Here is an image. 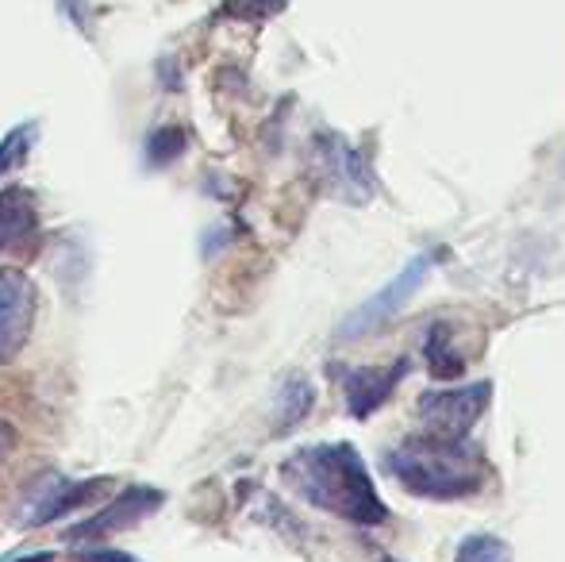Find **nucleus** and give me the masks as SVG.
<instances>
[{"label": "nucleus", "mask_w": 565, "mask_h": 562, "mask_svg": "<svg viewBox=\"0 0 565 562\" xmlns=\"http://www.w3.org/2000/svg\"><path fill=\"white\" fill-rule=\"evenodd\" d=\"M427 362H431V374L439 382H450V378H461L466 370V354L454 347V336L447 324H435L431 336H427Z\"/></svg>", "instance_id": "nucleus-12"}, {"label": "nucleus", "mask_w": 565, "mask_h": 562, "mask_svg": "<svg viewBox=\"0 0 565 562\" xmlns=\"http://www.w3.org/2000/svg\"><path fill=\"white\" fill-rule=\"evenodd\" d=\"M316 162H320L323 181L331 185V193H339L342 201H370L373 197V173L365 166V158L339 136H320L316 139Z\"/></svg>", "instance_id": "nucleus-8"}, {"label": "nucleus", "mask_w": 565, "mask_h": 562, "mask_svg": "<svg viewBox=\"0 0 565 562\" xmlns=\"http://www.w3.org/2000/svg\"><path fill=\"white\" fill-rule=\"evenodd\" d=\"M31 142H35V124H20V128H12L4 139H0V178L12 173L15 166L28 158Z\"/></svg>", "instance_id": "nucleus-14"}, {"label": "nucleus", "mask_w": 565, "mask_h": 562, "mask_svg": "<svg viewBox=\"0 0 565 562\" xmlns=\"http://www.w3.org/2000/svg\"><path fill=\"white\" fill-rule=\"evenodd\" d=\"M51 551H39V555H23V559H8V562H51Z\"/></svg>", "instance_id": "nucleus-19"}, {"label": "nucleus", "mask_w": 565, "mask_h": 562, "mask_svg": "<svg viewBox=\"0 0 565 562\" xmlns=\"http://www.w3.org/2000/svg\"><path fill=\"white\" fill-rule=\"evenodd\" d=\"M316 405V390L308 378L292 374L289 382L281 385V393H277V432H289V427H297L305 421L308 413H312Z\"/></svg>", "instance_id": "nucleus-11"}, {"label": "nucleus", "mask_w": 565, "mask_h": 562, "mask_svg": "<svg viewBox=\"0 0 565 562\" xmlns=\"http://www.w3.org/2000/svg\"><path fill=\"white\" fill-rule=\"evenodd\" d=\"M454 562H512V548L500 536H469Z\"/></svg>", "instance_id": "nucleus-13"}, {"label": "nucleus", "mask_w": 565, "mask_h": 562, "mask_svg": "<svg viewBox=\"0 0 565 562\" xmlns=\"http://www.w3.org/2000/svg\"><path fill=\"white\" fill-rule=\"evenodd\" d=\"M408 374V359H396L388 367H354V370H342V393H347V413L354 421H365L373 416L393 390L401 385V378Z\"/></svg>", "instance_id": "nucleus-9"}, {"label": "nucleus", "mask_w": 565, "mask_h": 562, "mask_svg": "<svg viewBox=\"0 0 565 562\" xmlns=\"http://www.w3.org/2000/svg\"><path fill=\"white\" fill-rule=\"evenodd\" d=\"M431 263H435V255L412 258V263L404 266V271L396 274V278L388 282L385 289H377L370 300H362V305H358L354 312H350L347 320L339 324V339H362V336H370V331L393 324V316L401 312V308L419 293V285L427 282V274H431Z\"/></svg>", "instance_id": "nucleus-3"}, {"label": "nucleus", "mask_w": 565, "mask_h": 562, "mask_svg": "<svg viewBox=\"0 0 565 562\" xmlns=\"http://www.w3.org/2000/svg\"><path fill=\"white\" fill-rule=\"evenodd\" d=\"M281 478L300 501L350 524L377 528L388 520L370 466L350 443H312V447L292 450L281 463Z\"/></svg>", "instance_id": "nucleus-1"}, {"label": "nucleus", "mask_w": 565, "mask_h": 562, "mask_svg": "<svg viewBox=\"0 0 565 562\" xmlns=\"http://www.w3.org/2000/svg\"><path fill=\"white\" fill-rule=\"evenodd\" d=\"M35 282L15 266H0V367L23 351L35 324Z\"/></svg>", "instance_id": "nucleus-7"}, {"label": "nucleus", "mask_w": 565, "mask_h": 562, "mask_svg": "<svg viewBox=\"0 0 565 562\" xmlns=\"http://www.w3.org/2000/svg\"><path fill=\"white\" fill-rule=\"evenodd\" d=\"M15 447H20V432H15L8 421H0V466L15 455Z\"/></svg>", "instance_id": "nucleus-17"}, {"label": "nucleus", "mask_w": 565, "mask_h": 562, "mask_svg": "<svg viewBox=\"0 0 565 562\" xmlns=\"http://www.w3.org/2000/svg\"><path fill=\"white\" fill-rule=\"evenodd\" d=\"M388 474L424 501H461L481 494L489 481V463L469 435H416L388 450Z\"/></svg>", "instance_id": "nucleus-2"}, {"label": "nucleus", "mask_w": 565, "mask_h": 562, "mask_svg": "<svg viewBox=\"0 0 565 562\" xmlns=\"http://www.w3.org/2000/svg\"><path fill=\"white\" fill-rule=\"evenodd\" d=\"M166 505V494L154 486H127L119 489L113 501H105V509L85 517L77 528H70V543H97V540H108V536H119L127 528H139L147 517H154L158 509Z\"/></svg>", "instance_id": "nucleus-5"}, {"label": "nucleus", "mask_w": 565, "mask_h": 562, "mask_svg": "<svg viewBox=\"0 0 565 562\" xmlns=\"http://www.w3.org/2000/svg\"><path fill=\"white\" fill-rule=\"evenodd\" d=\"M181 150H185V131L181 128H158L154 136L147 139V162L150 166H170Z\"/></svg>", "instance_id": "nucleus-15"}, {"label": "nucleus", "mask_w": 565, "mask_h": 562, "mask_svg": "<svg viewBox=\"0 0 565 562\" xmlns=\"http://www.w3.org/2000/svg\"><path fill=\"white\" fill-rule=\"evenodd\" d=\"M39 235V209L35 197L23 185L0 189V255L4 251H20Z\"/></svg>", "instance_id": "nucleus-10"}, {"label": "nucleus", "mask_w": 565, "mask_h": 562, "mask_svg": "<svg viewBox=\"0 0 565 562\" xmlns=\"http://www.w3.org/2000/svg\"><path fill=\"white\" fill-rule=\"evenodd\" d=\"M113 489V478H85V481H70L58 474H46L43 481H35L28 494V501H20V524L23 528H43L54 520L70 517L82 505H93L100 494Z\"/></svg>", "instance_id": "nucleus-4"}, {"label": "nucleus", "mask_w": 565, "mask_h": 562, "mask_svg": "<svg viewBox=\"0 0 565 562\" xmlns=\"http://www.w3.org/2000/svg\"><path fill=\"white\" fill-rule=\"evenodd\" d=\"M82 559L85 562H135L131 555H124V551H85Z\"/></svg>", "instance_id": "nucleus-18"}, {"label": "nucleus", "mask_w": 565, "mask_h": 562, "mask_svg": "<svg viewBox=\"0 0 565 562\" xmlns=\"http://www.w3.org/2000/svg\"><path fill=\"white\" fill-rule=\"evenodd\" d=\"M492 401V382H469L454 390H427L419 397V421L435 435H469Z\"/></svg>", "instance_id": "nucleus-6"}, {"label": "nucleus", "mask_w": 565, "mask_h": 562, "mask_svg": "<svg viewBox=\"0 0 565 562\" xmlns=\"http://www.w3.org/2000/svg\"><path fill=\"white\" fill-rule=\"evenodd\" d=\"M285 8V0H227L224 12L238 15V20H269Z\"/></svg>", "instance_id": "nucleus-16"}]
</instances>
